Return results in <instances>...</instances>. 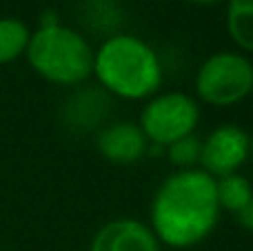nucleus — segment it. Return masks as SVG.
<instances>
[{
	"label": "nucleus",
	"instance_id": "nucleus-16",
	"mask_svg": "<svg viewBox=\"0 0 253 251\" xmlns=\"http://www.w3.org/2000/svg\"><path fill=\"white\" fill-rule=\"evenodd\" d=\"M249 160L253 163V136H249Z\"/></svg>",
	"mask_w": 253,
	"mask_h": 251
},
{
	"label": "nucleus",
	"instance_id": "nucleus-9",
	"mask_svg": "<svg viewBox=\"0 0 253 251\" xmlns=\"http://www.w3.org/2000/svg\"><path fill=\"white\" fill-rule=\"evenodd\" d=\"M107 100L105 89L100 87H87L83 91L74 93V96L67 100V120H69L71 127H78L83 131L91 129L96 123H100L107 114Z\"/></svg>",
	"mask_w": 253,
	"mask_h": 251
},
{
	"label": "nucleus",
	"instance_id": "nucleus-11",
	"mask_svg": "<svg viewBox=\"0 0 253 251\" xmlns=\"http://www.w3.org/2000/svg\"><path fill=\"white\" fill-rule=\"evenodd\" d=\"M31 38V29L25 20L11 16L0 18V67L16 62L25 56L27 44Z\"/></svg>",
	"mask_w": 253,
	"mask_h": 251
},
{
	"label": "nucleus",
	"instance_id": "nucleus-12",
	"mask_svg": "<svg viewBox=\"0 0 253 251\" xmlns=\"http://www.w3.org/2000/svg\"><path fill=\"white\" fill-rule=\"evenodd\" d=\"M215 194H218L220 209L229 213H238L253 198V187L240 173H229L215 180Z\"/></svg>",
	"mask_w": 253,
	"mask_h": 251
},
{
	"label": "nucleus",
	"instance_id": "nucleus-10",
	"mask_svg": "<svg viewBox=\"0 0 253 251\" xmlns=\"http://www.w3.org/2000/svg\"><path fill=\"white\" fill-rule=\"evenodd\" d=\"M227 31L240 51L253 53V0H227Z\"/></svg>",
	"mask_w": 253,
	"mask_h": 251
},
{
	"label": "nucleus",
	"instance_id": "nucleus-15",
	"mask_svg": "<svg viewBox=\"0 0 253 251\" xmlns=\"http://www.w3.org/2000/svg\"><path fill=\"white\" fill-rule=\"evenodd\" d=\"M187 2H191V4H218V2H222V0H187Z\"/></svg>",
	"mask_w": 253,
	"mask_h": 251
},
{
	"label": "nucleus",
	"instance_id": "nucleus-6",
	"mask_svg": "<svg viewBox=\"0 0 253 251\" xmlns=\"http://www.w3.org/2000/svg\"><path fill=\"white\" fill-rule=\"evenodd\" d=\"M249 160V133L238 125H220L202 140L200 169L211 178H224L238 173Z\"/></svg>",
	"mask_w": 253,
	"mask_h": 251
},
{
	"label": "nucleus",
	"instance_id": "nucleus-8",
	"mask_svg": "<svg viewBox=\"0 0 253 251\" xmlns=\"http://www.w3.org/2000/svg\"><path fill=\"white\" fill-rule=\"evenodd\" d=\"M89 251H162L151 227L133 218H118L93 234Z\"/></svg>",
	"mask_w": 253,
	"mask_h": 251
},
{
	"label": "nucleus",
	"instance_id": "nucleus-1",
	"mask_svg": "<svg viewBox=\"0 0 253 251\" xmlns=\"http://www.w3.org/2000/svg\"><path fill=\"white\" fill-rule=\"evenodd\" d=\"M215 178L202 169H180L162 180L151 200V231L160 245L189 249L213 234L220 220Z\"/></svg>",
	"mask_w": 253,
	"mask_h": 251
},
{
	"label": "nucleus",
	"instance_id": "nucleus-14",
	"mask_svg": "<svg viewBox=\"0 0 253 251\" xmlns=\"http://www.w3.org/2000/svg\"><path fill=\"white\" fill-rule=\"evenodd\" d=\"M236 218H238V225H240L242 229L249 231V234H253V198L236 213Z\"/></svg>",
	"mask_w": 253,
	"mask_h": 251
},
{
	"label": "nucleus",
	"instance_id": "nucleus-7",
	"mask_svg": "<svg viewBox=\"0 0 253 251\" xmlns=\"http://www.w3.org/2000/svg\"><path fill=\"white\" fill-rule=\"evenodd\" d=\"M96 149L107 163L125 167V165H135L147 156L149 140L138 123L118 120V123L105 125L98 131Z\"/></svg>",
	"mask_w": 253,
	"mask_h": 251
},
{
	"label": "nucleus",
	"instance_id": "nucleus-2",
	"mask_svg": "<svg viewBox=\"0 0 253 251\" xmlns=\"http://www.w3.org/2000/svg\"><path fill=\"white\" fill-rule=\"evenodd\" d=\"M93 76L100 89L123 100H149L165 80L156 49L131 34H114L93 51Z\"/></svg>",
	"mask_w": 253,
	"mask_h": 251
},
{
	"label": "nucleus",
	"instance_id": "nucleus-3",
	"mask_svg": "<svg viewBox=\"0 0 253 251\" xmlns=\"http://www.w3.org/2000/svg\"><path fill=\"white\" fill-rule=\"evenodd\" d=\"M25 58L40 78L58 87H76L93 74V47L62 22L31 31Z\"/></svg>",
	"mask_w": 253,
	"mask_h": 251
},
{
	"label": "nucleus",
	"instance_id": "nucleus-4",
	"mask_svg": "<svg viewBox=\"0 0 253 251\" xmlns=\"http://www.w3.org/2000/svg\"><path fill=\"white\" fill-rule=\"evenodd\" d=\"M193 87L205 105L233 107L253 93V62L240 51L211 53L198 67Z\"/></svg>",
	"mask_w": 253,
	"mask_h": 251
},
{
	"label": "nucleus",
	"instance_id": "nucleus-5",
	"mask_svg": "<svg viewBox=\"0 0 253 251\" xmlns=\"http://www.w3.org/2000/svg\"><path fill=\"white\" fill-rule=\"evenodd\" d=\"M138 125L149 145L167 149L180 138L196 133L200 125V105L184 91L156 93L144 102Z\"/></svg>",
	"mask_w": 253,
	"mask_h": 251
},
{
	"label": "nucleus",
	"instance_id": "nucleus-13",
	"mask_svg": "<svg viewBox=\"0 0 253 251\" xmlns=\"http://www.w3.org/2000/svg\"><path fill=\"white\" fill-rule=\"evenodd\" d=\"M200 151H202V138H198L196 133L187 138H180L173 145H169L165 149L167 158L173 167L180 169H196V165L200 163Z\"/></svg>",
	"mask_w": 253,
	"mask_h": 251
}]
</instances>
